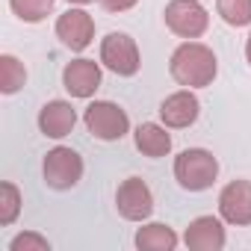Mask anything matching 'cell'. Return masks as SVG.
Returning a JSON list of instances; mask_svg holds the SVG:
<instances>
[{
    "label": "cell",
    "mask_w": 251,
    "mask_h": 251,
    "mask_svg": "<svg viewBox=\"0 0 251 251\" xmlns=\"http://www.w3.org/2000/svg\"><path fill=\"white\" fill-rule=\"evenodd\" d=\"M172 77L180 86L189 89H201L210 86L216 77V56L210 48L198 45V42H186L172 53Z\"/></svg>",
    "instance_id": "1"
},
{
    "label": "cell",
    "mask_w": 251,
    "mask_h": 251,
    "mask_svg": "<svg viewBox=\"0 0 251 251\" xmlns=\"http://www.w3.org/2000/svg\"><path fill=\"white\" fill-rule=\"evenodd\" d=\"M62 83L74 98H92L100 86V68L92 59H74L62 71Z\"/></svg>",
    "instance_id": "10"
},
{
    "label": "cell",
    "mask_w": 251,
    "mask_h": 251,
    "mask_svg": "<svg viewBox=\"0 0 251 251\" xmlns=\"http://www.w3.org/2000/svg\"><path fill=\"white\" fill-rule=\"evenodd\" d=\"M71 3H92V0H71Z\"/></svg>",
    "instance_id": "23"
},
{
    "label": "cell",
    "mask_w": 251,
    "mask_h": 251,
    "mask_svg": "<svg viewBox=\"0 0 251 251\" xmlns=\"http://www.w3.org/2000/svg\"><path fill=\"white\" fill-rule=\"evenodd\" d=\"M74 124H77V112H74V106L65 103V100H50V103H45L42 112H39V127H42V133L50 136V139L68 136V133L74 130Z\"/></svg>",
    "instance_id": "11"
},
{
    "label": "cell",
    "mask_w": 251,
    "mask_h": 251,
    "mask_svg": "<svg viewBox=\"0 0 251 251\" xmlns=\"http://www.w3.org/2000/svg\"><path fill=\"white\" fill-rule=\"evenodd\" d=\"M219 15L230 27L251 24V0H219Z\"/></svg>",
    "instance_id": "18"
},
{
    "label": "cell",
    "mask_w": 251,
    "mask_h": 251,
    "mask_svg": "<svg viewBox=\"0 0 251 251\" xmlns=\"http://www.w3.org/2000/svg\"><path fill=\"white\" fill-rule=\"evenodd\" d=\"M21 210V195L15 183H0V225H12Z\"/></svg>",
    "instance_id": "19"
},
{
    "label": "cell",
    "mask_w": 251,
    "mask_h": 251,
    "mask_svg": "<svg viewBox=\"0 0 251 251\" xmlns=\"http://www.w3.org/2000/svg\"><path fill=\"white\" fill-rule=\"evenodd\" d=\"M136 3V0H100V6L109 9V12H124V9H130Z\"/></svg>",
    "instance_id": "21"
},
{
    "label": "cell",
    "mask_w": 251,
    "mask_h": 251,
    "mask_svg": "<svg viewBox=\"0 0 251 251\" xmlns=\"http://www.w3.org/2000/svg\"><path fill=\"white\" fill-rule=\"evenodd\" d=\"M83 175V160L71 148H53L45 157V180L53 189H71Z\"/></svg>",
    "instance_id": "6"
},
{
    "label": "cell",
    "mask_w": 251,
    "mask_h": 251,
    "mask_svg": "<svg viewBox=\"0 0 251 251\" xmlns=\"http://www.w3.org/2000/svg\"><path fill=\"white\" fill-rule=\"evenodd\" d=\"M166 24L172 33H177L183 39H198L207 30L210 18L198 0H172L166 6Z\"/></svg>",
    "instance_id": "5"
},
{
    "label": "cell",
    "mask_w": 251,
    "mask_h": 251,
    "mask_svg": "<svg viewBox=\"0 0 251 251\" xmlns=\"http://www.w3.org/2000/svg\"><path fill=\"white\" fill-rule=\"evenodd\" d=\"M56 36L62 39L65 48L83 50V48H89V42H92V36H95V21H92V15L83 12V9H68V12L59 15V21H56Z\"/></svg>",
    "instance_id": "9"
},
{
    "label": "cell",
    "mask_w": 251,
    "mask_h": 251,
    "mask_svg": "<svg viewBox=\"0 0 251 251\" xmlns=\"http://www.w3.org/2000/svg\"><path fill=\"white\" fill-rule=\"evenodd\" d=\"M219 213L230 225H251V183L233 180L219 195Z\"/></svg>",
    "instance_id": "8"
},
{
    "label": "cell",
    "mask_w": 251,
    "mask_h": 251,
    "mask_svg": "<svg viewBox=\"0 0 251 251\" xmlns=\"http://www.w3.org/2000/svg\"><path fill=\"white\" fill-rule=\"evenodd\" d=\"M115 204H118V213L130 222H142L151 216L154 210V198H151V189L145 186V180L139 177H127L121 186H118V195H115Z\"/></svg>",
    "instance_id": "7"
},
{
    "label": "cell",
    "mask_w": 251,
    "mask_h": 251,
    "mask_svg": "<svg viewBox=\"0 0 251 251\" xmlns=\"http://www.w3.org/2000/svg\"><path fill=\"white\" fill-rule=\"evenodd\" d=\"M245 56H248V62H251V36H248V45H245Z\"/></svg>",
    "instance_id": "22"
},
{
    "label": "cell",
    "mask_w": 251,
    "mask_h": 251,
    "mask_svg": "<svg viewBox=\"0 0 251 251\" xmlns=\"http://www.w3.org/2000/svg\"><path fill=\"white\" fill-rule=\"evenodd\" d=\"M9 6L21 21L36 24V21L48 18V12L53 9V0H9Z\"/></svg>",
    "instance_id": "17"
},
{
    "label": "cell",
    "mask_w": 251,
    "mask_h": 251,
    "mask_svg": "<svg viewBox=\"0 0 251 251\" xmlns=\"http://www.w3.org/2000/svg\"><path fill=\"white\" fill-rule=\"evenodd\" d=\"M24 77H27V71L15 56H0V89L6 95L18 92L24 86Z\"/></svg>",
    "instance_id": "16"
},
{
    "label": "cell",
    "mask_w": 251,
    "mask_h": 251,
    "mask_svg": "<svg viewBox=\"0 0 251 251\" xmlns=\"http://www.w3.org/2000/svg\"><path fill=\"white\" fill-rule=\"evenodd\" d=\"M160 115L169 127H189V124L198 118V98L192 92H175L163 100Z\"/></svg>",
    "instance_id": "13"
},
{
    "label": "cell",
    "mask_w": 251,
    "mask_h": 251,
    "mask_svg": "<svg viewBox=\"0 0 251 251\" xmlns=\"http://www.w3.org/2000/svg\"><path fill=\"white\" fill-rule=\"evenodd\" d=\"M177 245V236L169 225H148V227H139L136 233V248H145V251H172Z\"/></svg>",
    "instance_id": "15"
},
{
    "label": "cell",
    "mask_w": 251,
    "mask_h": 251,
    "mask_svg": "<svg viewBox=\"0 0 251 251\" xmlns=\"http://www.w3.org/2000/svg\"><path fill=\"white\" fill-rule=\"evenodd\" d=\"M136 148L145 157H166L172 151V136L160 127V124H139V130H136Z\"/></svg>",
    "instance_id": "14"
},
{
    "label": "cell",
    "mask_w": 251,
    "mask_h": 251,
    "mask_svg": "<svg viewBox=\"0 0 251 251\" xmlns=\"http://www.w3.org/2000/svg\"><path fill=\"white\" fill-rule=\"evenodd\" d=\"M183 239H186V245L192 251H219L225 245V227L213 216H198L186 227V236Z\"/></svg>",
    "instance_id": "12"
},
{
    "label": "cell",
    "mask_w": 251,
    "mask_h": 251,
    "mask_svg": "<svg viewBox=\"0 0 251 251\" xmlns=\"http://www.w3.org/2000/svg\"><path fill=\"white\" fill-rule=\"evenodd\" d=\"M86 127L92 136L103 139V142H112V139H121L124 133H127L130 121H127V112H124L121 106L109 103V100H95L89 109H86Z\"/></svg>",
    "instance_id": "3"
},
{
    "label": "cell",
    "mask_w": 251,
    "mask_h": 251,
    "mask_svg": "<svg viewBox=\"0 0 251 251\" xmlns=\"http://www.w3.org/2000/svg\"><path fill=\"white\" fill-rule=\"evenodd\" d=\"M100 62L121 74V77H133L139 71V50H136V42L127 36V33H109L100 45Z\"/></svg>",
    "instance_id": "4"
},
{
    "label": "cell",
    "mask_w": 251,
    "mask_h": 251,
    "mask_svg": "<svg viewBox=\"0 0 251 251\" xmlns=\"http://www.w3.org/2000/svg\"><path fill=\"white\" fill-rule=\"evenodd\" d=\"M12 251H27V248H36V251H48L50 248V242L45 239V236H39V233H21V236H15L12 239V245H9Z\"/></svg>",
    "instance_id": "20"
},
{
    "label": "cell",
    "mask_w": 251,
    "mask_h": 251,
    "mask_svg": "<svg viewBox=\"0 0 251 251\" xmlns=\"http://www.w3.org/2000/svg\"><path fill=\"white\" fill-rule=\"evenodd\" d=\"M216 175H219V163L204 148H189L175 160V177L189 192H201V189L213 186Z\"/></svg>",
    "instance_id": "2"
}]
</instances>
